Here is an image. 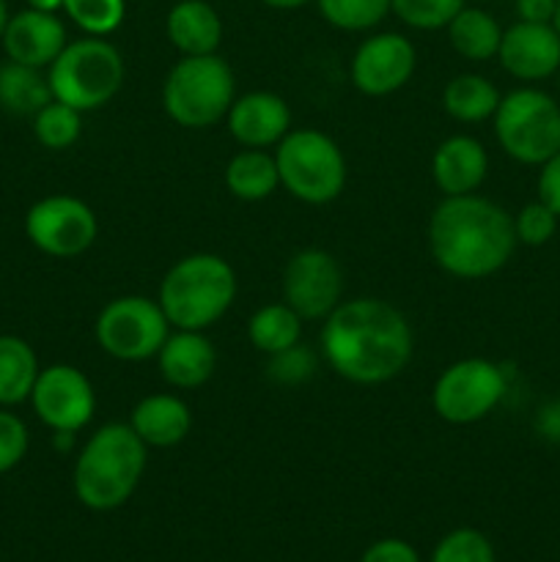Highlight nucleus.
<instances>
[{
    "instance_id": "1",
    "label": "nucleus",
    "mask_w": 560,
    "mask_h": 562,
    "mask_svg": "<svg viewBox=\"0 0 560 562\" xmlns=\"http://www.w3.org/2000/svg\"><path fill=\"white\" fill-rule=\"evenodd\" d=\"M324 357L346 382L384 384L412 360L415 338L404 313L382 300L340 302L322 329Z\"/></svg>"
},
{
    "instance_id": "2",
    "label": "nucleus",
    "mask_w": 560,
    "mask_h": 562,
    "mask_svg": "<svg viewBox=\"0 0 560 562\" xmlns=\"http://www.w3.org/2000/svg\"><path fill=\"white\" fill-rule=\"evenodd\" d=\"M428 245L439 269L453 278H489L514 256V217L489 198H445L428 223Z\"/></svg>"
},
{
    "instance_id": "3",
    "label": "nucleus",
    "mask_w": 560,
    "mask_h": 562,
    "mask_svg": "<svg viewBox=\"0 0 560 562\" xmlns=\"http://www.w3.org/2000/svg\"><path fill=\"white\" fill-rule=\"evenodd\" d=\"M146 448L148 445L126 423H108L91 434L75 464L77 499L91 510L124 505L146 472Z\"/></svg>"
},
{
    "instance_id": "4",
    "label": "nucleus",
    "mask_w": 560,
    "mask_h": 562,
    "mask_svg": "<svg viewBox=\"0 0 560 562\" xmlns=\"http://www.w3.org/2000/svg\"><path fill=\"white\" fill-rule=\"evenodd\" d=\"M236 300V272L225 258L195 252L170 267L159 285V307L176 329L203 333Z\"/></svg>"
},
{
    "instance_id": "5",
    "label": "nucleus",
    "mask_w": 560,
    "mask_h": 562,
    "mask_svg": "<svg viewBox=\"0 0 560 562\" xmlns=\"http://www.w3.org/2000/svg\"><path fill=\"white\" fill-rule=\"evenodd\" d=\"M236 80L231 66L217 55H184L163 86V108L187 130H206L228 115Z\"/></svg>"
},
{
    "instance_id": "6",
    "label": "nucleus",
    "mask_w": 560,
    "mask_h": 562,
    "mask_svg": "<svg viewBox=\"0 0 560 562\" xmlns=\"http://www.w3.org/2000/svg\"><path fill=\"white\" fill-rule=\"evenodd\" d=\"M47 82L53 99L88 113L108 104L119 93L124 82V58L104 38H80L66 44L49 64Z\"/></svg>"
},
{
    "instance_id": "7",
    "label": "nucleus",
    "mask_w": 560,
    "mask_h": 562,
    "mask_svg": "<svg viewBox=\"0 0 560 562\" xmlns=\"http://www.w3.org/2000/svg\"><path fill=\"white\" fill-rule=\"evenodd\" d=\"M280 184L296 198V201L322 203L335 201L346 187V159L344 151L333 137L318 130L289 132L278 143Z\"/></svg>"
},
{
    "instance_id": "8",
    "label": "nucleus",
    "mask_w": 560,
    "mask_h": 562,
    "mask_svg": "<svg viewBox=\"0 0 560 562\" xmlns=\"http://www.w3.org/2000/svg\"><path fill=\"white\" fill-rule=\"evenodd\" d=\"M494 135L511 159L544 165L560 151V104L538 88L511 91L497 104Z\"/></svg>"
},
{
    "instance_id": "9",
    "label": "nucleus",
    "mask_w": 560,
    "mask_h": 562,
    "mask_svg": "<svg viewBox=\"0 0 560 562\" xmlns=\"http://www.w3.org/2000/svg\"><path fill=\"white\" fill-rule=\"evenodd\" d=\"M505 390H508V376L503 366L470 357L445 368L434 384L432 401L443 420L453 426H470L483 420L505 398Z\"/></svg>"
},
{
    "instance_id": "10",
    "label": "nucleus",
    "mask_w": 560,
    "mask_h": 562,
    "mask_svg": "<svg viewBox=\"0 0 560 562\" xmlns=\"http://www.w3.org/2000/svg\"><path fill=\"white\" fill-rule=\"evenodd\" d=\"M170 335V322L159 302L146 296H119L97 318V340L110 357L141 362L159 355Z\"/></svg>"
},
{
    "instance_id": "11",
    "label": "nucleus",
    "mask_w": 560,
    "mask_h": 562,
    "mask_svg": "<svg viewBox=\"0 0 560 562\" xmlns=\"http://www.w3.org/2000/svg\"><path fill=\"white\" fill-rule=\"evenodd\" d=\"M25 234L47 256L75 258L97 239V217L80 198L49 195L27 209Z\"/></svg>"
},
{
    "instance_id": "12",
    "label": "nucleus",
    "mask_w": 560,
    "mask_h": 562,
    "mask_svg": "<svg viewBox=\"0 0 560 562\" xmlns=\"http://www.w3.org/2000/svg\"><path fill=\"white\" fill-rule=\"evenodd\" d=\"M31 404L47 428L77 434L91 423L97 412V395L86 373L77 371L75 366H49L38 371Z\"/></svg>"
},
{
    "instance_id": "13",
    "label": "nucleus",
    "mask_w": 560,
    "mask_h": 562,
    "mask_svg": "<svg viewBox=\"0 0 560 562\" xmlns=\"http://www.w3.org/2000/svg\"><path fill=\"white\" fill-rule=\"evenodd\" d=\"M340 294H344V272L329 252L316 247L302 250L285 267V305L300 313L302 322L327 318L340 305Z\"/></svg>"
},
{
    "instance_id": "14",
    "label": "nucleus",
    "mask_w": 560,
    "mask_h": 562,
    "mask_svg": "<svg viewBox=\"0 0 560 562\" xmlns=\"http://www.w3.org/2000/svg\"><path fill=\"white\" fill-rule=\"evenodd\" d=\"M415 47L401 33H379L357 47L351 82L366 97H388L410 82L415 71Z\"/></svg>"
},
{
    "instance_id": "15",
    "label": "nucleus",
    "mask_w": 560,
    "mask_h": 562,
    "mask_svg": "<svg viewBox=\"0 0 560 562\" xmlns=\"http://www.w3.org/2000/svg\"><path fill=\"white\" fill-rule=\"evenodd\" d=\"M500 64L516 80H547L560 69V33L552 22H516L500 38Z\"/></svg>"
},
{
    "instance_id": "16",
    "label": "nucleus",
    "mask_w": 560,
    "mask_h": 562,
    "mask_svg": "<svg viewBox=\"0 0 560 562\" xmlns=\"http://www.w3.org/2000/svg\"><path fill=\"white\" fill-rule=\"evenodd\" d=\"M0 42H3L9 60L42 69V66L53 64L60 49L66 47V27L55 14L25 9L9 16V25H5Z\"/></svg>"
},
{
    "instance_id": "17",
    "label": "nucleus",
    "mask_w": 560,
    "mask_h": 562,
    "mask_svg": "<svg viewBox=\"0 0 560 562\" xmlns=\"http://www.w3.org/2000/svg\"><path fill=\"white\" fill-rule=\"evenodd\" d=\"M291 110L278 93L253 91L234 99L228 110V132L247 148H267L289 135Z\"/></svg>"
},
{
    "instance_id": "18",
    "label": "nucleus",
    "mask_w": 560,
    "mask_h": 562,
    "mask_svg": "<svg viewBox=\"0 0 560 562\" xmlns=\"http://www.w3.org/2000/svg\"><path fill=\"white\" fill-rule=\"evenodd\" d=\"M489 173L486 148L470 135H453L434 151L432 176L445 198L472 195Z\"/></svg>"
},
{
    "instance_id": "19",
    "label": "nucleus",
    "mask_w": 560,
    "mask_h": 562,
    "mask_svg": "<svg viewBox=\"0 0 560 562\" xmlns=\"http://www.w3.org/2000/svg\"><path fill=\"white\" fill-rule=\"evenodd\" d=\"M157 357L165 382L181 390L206 384L212 379L214 366H217L212 340L203 333H192V329H179L176 335H168Z\"/></svg>"
},
{
    "instance_id": "20",
    "label": "nucleus",
    "mask_w": 560,
    "mask_h": 562,
    "mask_svg": "<svg viewBox=\"0 0 560 562\" xmlns=\"http://www.w3.org/2000/svg\"><path fill=\"white\" fill-rule=\"evenodd\" d=\"M130 426L152 448H173V445L184 442L187 434H190L192 415L184 401L159 393L148 395L132 409Z\"/></svg>"
},
{
    "instance_id": "21",
    "label": "nucleus",
    "mask_w": 560,
    "mask_h": 562,
    "mask_svg": "<svg viewBox=\"0 0 560 562\" xmlns=\"http://www.w3.org/2000/svg\"><path fill=\"white\" fill-rule=\"evenodd\" d=\"M168 38L184 55H212L223 38V22L206 0H181L168 14Z\"/></svg>"
},
{
    "instance_id": "22",
    "label": "nucleus",
    "mask_w": 560,
    "mask_h": 562,
    "mask_svg": "<svg viewBox=\"0 0 560 562\" xmlns=\"http://www.w3.org/2000/svg\"><path fill=\"white\" fill-rule=\"evenodd\" d=\"M38 379V360L31 344L16 335H0V406L31 398Z\"/></svg>"
},
{
    "instance_id": "23",
    "label": "nucleus",
    "mask_w": 560,
    "mask_h": 562,
    "mask_svg": "<svg viewBox=\"0 0 560 562\" xmlns=\"http://www.w3.org/2000/svg\"><path fill=\"white\" fill-rule=\"evenodd\" d=\"M278 162L261 148H247V151L236 154L225 168V187L239 201H264L278 190Z\"/></svg>"
},
{
    "instance_id": "24",
    "label": "nucleus",
    "mask_w": 560,
    "mask_h": 562,
    "mask_svg": "<svg viewBox=\"0 0 560 562\" xmlns=\"http://www.w3.org/2000/svg\"><path fill=\"white\" fill-rule=\"evenodd\" d=\"M500 99L503 97L494 88V82H489L481 75L453 77L443 93L445 113L456 121H464V124H478V121L492 119L497 113Z\"/></svg>"
},
{
    "instance_id": "25",
    "label": "nucleus",
    "mask_w": 560,
    "mask_h": 562,
    "mask_svg": "<svg viewBox=\"0 0 560 562\" xmlns=\"http://www.w3.org/2000/svg\"><path fill=\"white\" fill-rule=\"evenodd\" d=\"M47 102H53V91L38 69L16 60L0 66V108L14 115H36Z\"/></svg>"
},
{
    "instance_id": "26",
    "label": "nucleus",
    "mask_w": 560,
    "mask_h": 562,
    "mask_svg": "<svg viewBox=\"0 0 560 562\" xmlns=\"http://www.w3.org/2000/svg\"><path fill=\"white\" fill-rule=\"evenodd\" d=\"M247 338L264 355H278V351L291 349L302 338V318L300 313L291 311L285 302H272V305L258 307L247 324Z\"/></svg>"
},
{
    "instance_id": "27",
    "label": "nucleus",
    "mask_w": 560,
    "mask_h": 562,
    "mask_svg": "<svg viewBox=\"0 0 560 562\" xmlns=\"http://www.w3.org/2000/svg\"><path fill=\"white\" fill-rule=\"evenodd\" d=\"M448 36L456 53L464 55L467 60H489L497 55L503 31L497 20L483 9H461L450 20Z\"/></svg>"
},
{
    "instance_id": "28",
    "label": "nucleus",
    "mask_w": 560,
    "mask_h": 562,
    "mask_svg": "<svg viewBox=\"0 0 560 562\" xmlns=\"http://www.w3.org/2000/svg\"><path fill=\"white\" fill-rule=\"evenodd\" d=\"M33 132H36V140L44 148H49V151H64V148L75 146L82 132L80 110L53 99V102H47L33 115Z\"/></svg>"
},
{
    "instance_id": "29",
    "label": "nucleus",
    "mask_w": 560,
    "mask_h": 562,
    "mask_svg": "<svg viewBox=\"0 0 560 562\" xmlns=\"http://www.w3.org/2000/svg\"><path fill=\"white\" fill-rule=\"evenodd\" d=\"M318 11L340 31H368L390 14V0H318Z\"/></svg>"
},
{
    "instance_id": "30",
    "label": "nucleus",
    "mask_w": 560,
    "mask_h": 562,
    "mask_svg": "<svg viewBox=\"0 0 560 562\" xmlns=\"http://www.w3.org/2000/svg\"><path fill=\"white\" fill-rule=\"evenodd\" d=\"M66 14L88 36H108L124 22V0H64Z\"/></svg>"
},
{
    "instance_id": "31",
    "label": "nucleus",
    "mask_w": 560,
    "mask_h": 562,
    "mask_svg": "<svg viewBox=\"0 0 560 562\" xmlns=\"http://www.w3.org/2000/svg\"><path fill=\"white\" fill-rule=\"evenodd\" d=\"M390 9L417 31H437L450 25V20L464 9V0H390Z\"/></svg>"
},
{
    "instance_id": "32",
    "label": "nucleus",
    "mask_w": 560,
    "mask_h": 562,
    "mask_svg": "<svg viewBox=\"0 0 560 562\" xmlns=\"http://www.w3.org/2000/svg\"><path fill=\"white\" fill-rule=\"evenodd\" d=\"M432 562H494V547L483 532L461 527L437 543Z\"/></svg>"
},
{
    "instance_id": "33",
    "label": "nucleus",
    "mask_w": 560,
    "mask_h": 562,
    "mask_svg": "<svg viewBox=\"0 0 560 562\" xmlns=\"http://www.w3.org/2000/svg\"><path fill=\"white\" fill-rule=\"evenodd\" d=\"M316 355H313L307 346L294 344L291 349L272 355V360H269L267 366V376L269 382L283 384V387H294V384L307 382V379L316 373Z\"/></svg>"
},
{
    "instance_id": "34",
    "label": "nucleus",
    "mask_w": 560,
    "mask_h": 562,
    "mask_svg": "<svg viewBox=\"0 0 560 562\" xmlns=\"http://www.w3.org/2000/svg\"><path fill=\"white\" fill-rule=\"evenodd\" d=\"M558 220L560 217L547 206V203H527V206L514 217L516 241H522V245L527 247L547 245L555 236V231H558Z\"/></svg>"
},
{
    "instance_id": "35",
    "label": "nucleus",
    "mask_w": 560,
    "mask_h": 562,
    "mask_svg": "<svg viewBox=\"0 0 560 562\" xmlns=\"http://www.w3.org/2000/svg\"><path fill=\"white\" fill-rule=\"evenodd\" d=\"M27 428L11 412H0V475L14 470L27 453Z\"/></svg>"
},
{
    "instance_id": "36",
    "label": "nucleus",
    "mask_w": 560,
    "mask_h": 562,
    "mask_svg": "<svg viewBox=\"0 0 560 562\" xmlns=\"http://www.w3.org/2000/svg\"><path fill=\"white\" fill-rule=\"evenodd\" d=\"M360 562H421V558L412 543L401 541V538H382L362 552Z\"/></svg>"
},
{
    "instance_id": "37",
    "label": "nucleus",
    "mask_w": 560,
    "mask_h": 562,
    "mask_svg": "<svg viewBox=\"0 0 560 562\" xmlns=\"http://www.w3.org/2000/svg\"><path fill=\"white\" fill-rule=\"evenodd\" d=\"M538 201L547 203L560 217V151L541 165V173H538Z\"/></svg>"
},
{
    "instance_id": "38",
    "label": "nucleus",
    "mask_w": 560,
    "mask_h": 562,
    "mask_svg": "<svg viewBox=\"0 0 560 562\" xmlns=\"http://www.w3.org/2000/svg\"><path fill=\"white\" fill-rule=\"evenodd\" d=\"M533 428H536L541 439L560 445V398H552L538 406L536 417H533Z\"/></svg>"
},
{
    "instance_id": "39",
    "label": "nucleus",
    "mask_w": 560,
    "mask_h": 562,
    "mask_svg": "<svg viewBox=\"0 0 560 562\" xmlns=\"http://www.w3.org/2000/svg\"><path fill=\"white\" fill-rule=\"evenodd\" d=\"M558 0H516V14L522 22H552Z\"/></svg>"
},
{
    "instance_id": "40",
    "label": "nucleus",
    "mask_w": 560,
    "mask_h": 562,
    "mask_svg": "<svg viewBox=\"0 0 560 562\" xmlns=\"http://www.w3.org/2000/svg\"><path fill=\"white\" fill-rule=\"evenodd\" d=\"M27 9L47 11V14H55L58 9H64V0H27Z\"/></svg>"
},
{
    "instance_id": "41",
    "label": "nucleus",
    "mask_w": 560,
    "mask_h": 562,
    "mask_svg": "<svg viewBox=\"0 0 560 562\" xmlns=\"http://www.w3.org/2000/svg\"><path fill=\"white\" fill-rule=\"evenodd\" d=\"M267 5H272V9H300V5L311 3V0H264Z\"/></svg>"
},
{
    "instance_id": "42",
    "label": "nucleus",
    "mask_w": 560,
    "mask_h": 562,
    "mask_svg": "<svg viewBox=\"0 0 560 562\" xmlns=\"http://www.w3.org/2000/svg\"><path fill=\"white\" fill-rule=\"evenodd\" d=\"M5 25H9V5H5V0H0V38H3Z\"/></svg>"
},
{
    "instance_id": "43",
    "label": "nucleus",
    "mask_w": 560,
    "mask_h": 562,
    "mask_svg": "<svg viewBox=\"0 0 560 562\" xmlns=\"http://www.w3.org/2000/svg\"><path fill=\"white\" fill-rule=\"evenodd\" d=\"M552 25H555V31L560 33V0H558V9H555V20H552Z\"/></svg>"
},
{
    "instance_id": "44",
    "label": "nucleus",
    "mask_w": 560,
    "mask_h": 562,
    "mask_svg": "<svg viewBox=\"0 0 560 562\" xmlns=\"http://www.w3.org/2000/svg\"><path fill=\"white\" fill-rule=\"evenodd\" d=\"M558 88H560V69H558Z\"/></svg>"
}]
</instances>
